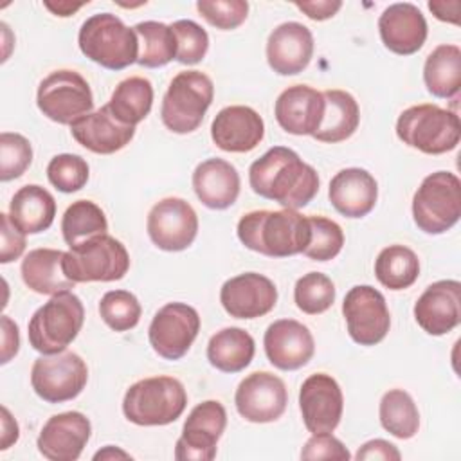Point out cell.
Instances as JSON below:
<instances>
[{
    "mask_svg": "<svg viewBox=\"0 0 461 461\" xmlns=\"http://www.w3.org/2000/svg\"><path fill=\"white\" fill-rule=\"evenodd\" d=\"M249 184L256 194L297 211L317 194L319 175L294 149L274 146L250 164Z\"/></svg>",
    "mask_w": 461,
    "mask_h": 461,
    "instance_id": "obj_1",
    "label": "cell"
},
{
    "mask_svg": "<svg viewBox=\"0 0 461 461\" xmlns=\"http://www.w3.org/2000/svg\"><path fill=\"white\" fill-rule=\"evenodd\" d=\"M240 241L268 258H288L299 254L310 243V221L295 209L252 211L238 221Z\"/></svg>",
    "mask_w": 461,
    "mask_h": 461,
    "instance_id": "obj_2",
    "label": "cell"
},
{
    "mask_svg": "<svg viewBox=\"0 0 461 461\" xmlns=\"http://www.w3.org/2000/svg\"><path fill=\"white\" fill-rule=\"evenodd\" d=\"M187 405L184 384L173 376H151L128 387L122 412L140 427H160L176 421Z\"/></svg>",
    "mask_w": 461,
    "mask_h": 461,
    "instance_id": "obj_3",
    "label": "cell"
},
{
    "mask_svg": "<svg viewBox=\"0 0 461 461\" xmlns=\"http://www.w3.org/2000/svg\"><path fill=\"white\" fill-rule=\"evenodd\" d=\"M81 52L108 70H122L139 58V40L119 16L99 13L86 18L79 29Z\"/></svg>",
    "mask_w": 461,
    "mask_h": 461,
    "instance_id": "obj_4",
    "label": "cell"
},
{
    "mask_svg": "<svg viewBox=\"0 0 461 461\" xmlns=\"http://www.w3.org/2000/svg\"><path fill=\"white\" fill-rule=\"evenodd\" d=\"M396 135L421 153L441 155L459 144L461 124L456 112L438 104H416L400 113Z\"/></svg>",
    "mask_w": 461,
    "mask_h": 461,
    "instance_id": "obj_5",
    "label": "cell"
},
{
    "mask_svg": "<svg viewBox=\"0 0 461 461\" xmlns=\"http://www.w3.org/2000/svg\"><path fill=\"white\" fill-rule=\"evenodd\" d=\"M85 308L72 292L52 295L29 321V344L41 355H56L77 337L83 328Z\"/></svg>",
    "mask_w": 461,
    "mask_h": 461,
    "instance_id": "obj_6",
    "label": "cell"
},
{
    "mask_svg": "<svg viewBox=\"0 0 461 461\" xmlns=\"http://www.w3.org/2000/svg\"><path fill=\"white\" fill-rule=\"evenodd\" d=\"M214 97L212 79L200 70L178 72L169 83L160 106V117L173 133H191L202 124Z\"/></svg>",
    "mask_w": 461,
    "mask_h": 461,
    "instance_id": "obj_7",
    "label": "cell"
},
{
    "mask_svg": "<svg viewBox=\"0 0 461 461\" xmlns=\"http://www.w3.org/2000/svg\"><path fill=\"white\" fill-rule=\"evenodd\" d=\"M130 268L126 247L110 234L88 238L63 256V272L74 283L119 281Z\"/></svg>",
    "mask_w": 461,
    "mask_h": 461,
    "instance_id": "obj_8",
    "label": "cell"
},
{
    "mask_svg": "<svg viewBox=\"0 0 461 461\" xmlns=\"http://www.w3.org/2000/svg\"><path fill=\"white\" fill-rule=\"evenodd\" d=\"M461 216V182L450 171L423 178L412 198V218L425 234H443Z\"/></svg>",
    "mask_w": 461,
    "mask_h": 461,
    "instance_id": "obj_9",
    "label": "cell"
},
{
    "mask_svg": "<svg viewBox=\"0 0 461 461\" xmlns=\"http://www.w3.org/2000/svg\"><path fill=\"white\" fill-rule=\"evenodd\" d=\"M40 112L58 124H72L94 108V95L86 79L70 68L50 72L41 79L36 94Z\"/></svg>",
    "mask_w": 461,
    "mask_h": 461,
    "instance_id": "obj_10",
    "label": "cell"
},
{
    "mask_svg": "<svg viewBox=\"0 0 461 461\" xmlns=\"http://www.w3.org/2000/svg\"><path fill=\"white\" fill-rule=\"evenodd\" d=\"M88 380L85 360L74 351L41 355L31 369V385L47 403H63L81 394Z\"/></svg>",
    "mask_w": 461,
    "mask_h": 461,
    "instance_id": "obj_11",
    "label": "cell"
},
{
    "mask_svg": "<svg viewBox=\"0 0 461 461\" xmlns=\"http://www.w3.org/2000/svg\"><path fill=\"white\" fill-rule=\"evenodd\" d=\"M349 337L360 346L382 342L391 326V315L382 292L369 285L349 288L342 303Z\"/></svg>",
    "mask_w": 461,
    "mask_h": 461,
    "instance_id": "obj_12",
    "label": "cell"
},
{
    "mask_svg": "<svg viewBox=\"0 0 461 461\" xmlns=\"http://www.w3.org/2000/svg\"><path fill=\"white\" fill-rule=\"evenodd\" d=\"M200 331L198 312L185 303H167L151 319L148 339L153 351L166 360L182 358Z\"/></svg>",
    "mask_w": 461,
    "mask_h": 461,
    "instance_id": "obj_13",
    "label": "cell"
},
{
    "mask_svg": "<svg viewBox=\"0 0 461 461\" xmlns=\"http://www.w3.org/2000/svg\"><path fill=\"white\" fill-rule=\"evenodd\" d=\"M227 425L225 407L218 400H205L193 407L182 434L175 445L178 461H211L216 456V443Z\"/></svg>",
    "mask_w": 461,
    "mask_h": 461,
    "instance_id": "obj_14",
    "label": "cell"
},
{
    "mask_svg": "<svg viewBox=\"0 0 461 461\" xmlns=\"http://www.w3.org/2000/svg\"><path fill=\"white\" fill-rule=\"evenodd\" d=\"M146 229L155 247L167 252H180L194 241L198 216L184 198L167 196L149 209Z\"/></svg>",
    "mask_w": 461,
    "mask_h": 461,
    "instance_id": "obj_15",
    "label": "cell"
},
{
    "mask_svg": "<svg viewBox=\"0 0 461 461\" xmlns=\"http://www.w3.org/2000/svg\"><path fill=\"white\" fill-rule=\"evenodd\" d=\"M234 403L240 416L247 421H276L286 411V385L279 376L268 371H254L240 382L234 394Z\"/></svg>",
    "mask_w": 461,
    "mask_h": 461,
    "instance_id": "obj_16",
    "label": "cell"
},
{
    "mask_svg": "<svg viewBox=\"0 0 461 461\" xmlns=\"http://www.w3.org/2000/svg\"><path fill=\"white\" fill-rule=\"evenodd\" d=\"M299 407L304 427L312 434L333 432L342 418L344 396L331 375H310L299 391Z\"/></svg>",
    "mask_w": 461,
    "mask_h": 461,
    "instance_id": "obj_17",
    "label": "cell"
},
{
    "mask_svg": "<svg viewBox=\"0 0 461 461\" xmlns=\"http://www.w3.org/2000/svg\"><path fill=\"white\" fill-rule=\"evenodd\" d=\"M220 303L234 319H258L274 310L277 288L267 276L245 272L221 285Z\"/></svg>",
    "mask_w": 461,
    "mask_h": 461,
    "instance_id": "obj_18",
    "label": "cell"
},
{
    "mask_svg": "<svg viewBox=\"0 0 461 461\" xmlns=\"http://www.w3.org/2000/svg\"><path fill=\"white\" fill-rule=\"evenodd\" d=\"M90 420L79 411L54 414L40 430L36 447L49 461H76L90 439Z\"/></svg>",
    "mask_w": 461,
    "mask_h": 461,
    "instance_id": "obj_19",
    "label": "cell"
},
{
    "mask_svg": "<svg viewBox=\"0 0 461 461\" xmlns=\"http://www.w3.org/2000/svg\"><path fill=\"white\" fill-rule=\"evenodd\" d=\"M263 346L268 362L281 371L306 366L315 353L312 331L295 319L274 321L265 331Z\"/></svg>",
    "mask_w": 461,
    "mask_h": 461,
    "instance_id": "obj_20",
    "label": "cell"
},
{
    "mask_svg": "<svg viewBox=\"0 0 461 461\" xmlns=\"http://www.w3.org/2000/svg\"><path fill=\"white\" fill-rule=\"evenodd\" d=\"M414 319L429 335H445L461 322V283L441 279L425 288L414 304Z\"/></svg>",
    "mask_w": 461,
    "mask_h": 461,
    "instance_id": "obj_21",
    "label": "cell"
},
{
    "mask_svg": "<svg viewBox=\"0 0 461 461\" xmlns=\"http://www.w3.org/2000/svg\"><path fill=\"white\" fill-rule=\"evenodd\" d=\"M211 137L212 142L223 151L247 153L263 140L265 122L250 106H225L212 119Z\"/></svg>",
    "mask_w": 461,
    "mask_h": 461,
    "instance_id": "obj_22",
    "label": "cell"
},
{
    "mask_svg": "<svg viewBox=\"0 0 461 461\" xmlns=\"http://www.w3.org/2000/svg\"><path fill=\"white\" fill-rule=\"evenodd\" d=\"M313 56V36L299 22L277 25L267 40V61L279 76H295L303 72Z\"/></svg>",
    "mask_w": 461,
    "mask_h": 461,
    "instance_id": "obj_23",
    "label": "cell"
},
{
    "mask_svg": "<svg viewBox=\"0 0 461 461\" xmlns=\"http://www.w3.org/2000/svg\"><path fill=\"white\" fill-rule=\"evenodd\" d=\"M274 115L286 133L313 135L324 115L322 92L308 85L288 86L276 99Z\"/></svg>",
    "mask_w": 461,
    "mask_h": 461,
    "instance_id": "obj_24",
    "label": "cell"
},
{
    "mask_svg": "<svg viewBox=\"0 0 461 461\" xmlns=\"http://www.w3.org/2000/svg\"><path fill=\"white\" fill-rule=\"evenodd\" d=\"M382 43L394 54L418 52L427 40V22L421 11L409 2L389 5L378 18Z\"/></svg>",
    "mask_w": 461,
    "mask_h": 461,
    "instance_id": "obj_25",
    "label": "cell"
},
{
    "mask_svg": "<svg viewBox=\"0 0 461 461\" xmlns=\"http://www.w3.org/2000/svg\"><path fill=\"white\" fill-rule=\"evenodd\" d=\"M77 144L97 155H112L122 149L135 135V126L122 124L113 117L108 104L70 124Z\"/></svg>",
    "mask_w": 461,
    "mask_h": 461,
    "instance_id": "obj_26",
    "label": "cell"
},
{
    "mask_svg": "<svg viewBox=\"0 0 461 461\" xmlns=\"http://www.w3.org/2000/svg\"><path fill=\"white\" fill-rule=\"evenodd\" d=\"M328 196L337 212L346 218H364L378 198L375 176L362 167L340 169L330 182Z\"/></svg>",
    "mask_w": 461,
    "mask_h": 461,
    "instance_id": "obj_27",
    "label": "cell"
},
{
    "mask_svg": "<svg viewBox=\"0 0 461 461\" xmlns=\"http://www.w3.org/2000/svg\"><path fill=\"white\" fill-rule=\"evenodd\" d=\"M193 189L209 209H227L240 194L238 169L223 158H207L193 171Z\"/></svg>",
    "mask_w": 461,
    "mask_h": 461,
    "instance_id": "obj_28",
    "label": "cell"
},
{
    "mask_svg": "<svg viewBox=\"0 0 461 461\" xmlns=\"http://www.w3.org/2000/svg\"><path fill=\"white\" fill-rule=\"evenodd\" d=\"M63 250L58 249H34L25 254L22 261V279L36 294L56 295L70 292L74 281L63 272Z\"/></svg>",
    "mask_w": 461,
    "mask_h": 461,
    "instance_id": "obj_29",
    "label": "cell"
},
{
    "mask_svg": "<svg viewBox=\"0 0 461 461\" xmlns=\"http://www.w3.org/2000/svg\"><path fill=\"white\" fill-rule=\"evenodd\" d=\"M56 216V200L41 185L29 184L20 187L9 203V218L23 234L47 230Z\"/></svg>",
    "mask_w": 461,
    "mask_h": 461,
    "instance_id": "obj_30",
    "label": "cell"
},
{
    "mask_svg": "<svg viewBox=\"0 0 461 461\" xmlns=\"http://www.w3.org/2000/svg\"><path fill=\"white\" fill-rule=\"evenodd\" d=\"M324 97V115L312 135L319 142H342L349 139L360 122V108L355 97L346 90H326Z\"/></svg>",
    "mask_w": 461,
    "mask_h": 461,
    "instance_id": "obj_31",
    "label": "cell"
},
{
    "mask_svg": "<svg viewBox=\"0 0 461 461\" xmlns=\"http://www.w3.org/2000/svg\"><path fill=\"white\" fill-rule=\"evenodd\" d=\"M256 344L252 335L243 328H223L216 331L207 344V360L223 373H240L254 358Z\"/></svg>",
    "mask_w": 461,
    "mask_h": 461,
    "instance_id": "obj_32",
    "label": "cell"
},
{
    "mask_svg": "<svg viewBox=\"0 0 461 461\" xmlns=\"http://www.w3.org/2000/svg\"><path fill=\"white\" fill-rule=\"evenodd\" d=\"M423 81L434 97L450 99L461 86V49L457 45H438L425 59Z\"/></svg>",
    "mask_w": 461,
    "mask_h": 461,
    "instance_id": "obj_33",
    "label": "cell"
},
{
    "mask_svg": "<svg viewBox=\"0 0 461 461\" xmlns=\"http://www.w3.org/2000/svg\"><path fill=\"white\" fill-rule=\"evenodd\" d=\"M153 104V86L149 79L131 76L122 79L108 101V108L117 121L135 126L144 121Z\"/></svg>",
    "mask_w": 461,
    "mask_h": 461,
    "instance_id": "obj_34",
    "label": "cell"
},
{
    "mask_svg": "<svg viewBox=\"0 0 461 461\" xmlns=\"http://www.w3.org/2000/svg\"><path fill=\"white\" fill-rule=\"evenodd\" d=\"M375 276L389 290H405L420 276V259L405 245H389L375 259Z\"/></svg>",
    "mask_w": 461,
    "mask_h": 461,
    "instance_id": "obj_35",
    "label": "cell"
},
{
    "mask_svg": "<svg viewBox=\"0 0 461 461\" xmlns=\"http://www.w3.org/2000/svg\"><path fill=\"white\" fill-rule=\"evenodd\" d=\"M133 31L139 40V65L157 68L176 58V40L171 25L148 20L137 23Z\"/></svg>",
    "mask_w": 461,
    "mask_h": 461,
    "instance_id": "obj_36",
    "label": "cell"
},
{
    "mask_svg": "<svg viewBox=\"0 0 461 461\" xmlns=\"http://www.w3.org/2000/svg\"><path fill=\"white\" fill-rule=\"evenodd\" d=\"M382 427L400 439L412 438L420 429V412L412 396L403 389H389L380 400Z\"/></svg>",
    "mask_w": 461,
    "mask_h": 461,
    "instance_id": "obj_37",
    "label": "cell"
},
{
    "mask_svg": "<svg viewBox=\"0 0 461 461\" xmlns=\"http://www.w3.org/2000/svg\"><path fill=\"white\" fill-rule=\"evenodd\" d=\"M106 230L108 220L104 211L92 200L72 202L61 218V232L68 247L99 234H106Z\"/></svg>",
    "mask_w": 461,
    "mask_h": 461,
    "instance_id": "obj_38",
    "label": "cell"
},
{
    "mask_svg": "<svg viewBox=\"0 0 461 461\" xmlns=\"http://www.w3.org/2000/svg\"><path fill=\"white\" fill-rule=\"evenodd\" d=\"M294 301L303 313H324L335 301V285L326 274L308 272L297 279Z\"/></svg>",
    "mask_w": 461,
    "mask_h": 461,
    "instance_id": "obj_39",
    "label": "cell"
},
{
    "mask_svg": "<svg viewBox=\"0 0 461 461\" xmlns=\"http://www.w3.org/2000/svg\"><path fill=\"white\" fill-rule=\"evenodd\" d=\"M140 303L128 290H110L99 301V315L113 331H128L140 321Z\"/></svg>",
    "mask_w": 461,
    "mask_h": 461,
    "instance_id": "obj_40",
    "label": "cell"
},
{
    "mask_svg": "<svg viewBox=\"0 0 461 461\" xmlns=\"http://www.w3.org/2000/svg\"><path fill=\"white\" fill-rule=\"evenodd\" d=\"M308 221L312 236L303 254L313 261L333 259L344 245V232L340 225L324 216H308Z\"/></svg>",
    "mask_w": 461,
    "mask_h": 461,
    "instance_id": "obj_41",
    "label": "cell"
},
{
    "mask_svg": "<svg viewBox=\"0 0 461 461\" xmlns=\"http://www.w3.org/2000/svg\"><path fill=\"white\" fill-rule=\"evenodd\" d=\"M88 164L83 157L61 153L50 158L47 166L49 182L61 193H76L88 182Z\"/></svg>",
    "mask_w": 461,
    "mask_h": 461,
    "instance_id": "obj_42",
    "label": "cell"
},
{
    "mask_svg": "<svg viewBox=\"0 0 461 461\" xmlns=\"http://www.w3.org/2000/svg\"><path fill=\"white\" fill-rule=\"evenodd\" d=\"M32 162L31 142L11 131H2L0 135V180L9 182L22 176Z\"/></svg>",
    "mask_w": 461,
    "mask_h": 461,
    "instance_id": "obj_43",
    "label": "cell"
},
{
    "mask_svg": "<svg viewBox=\"0 0 461 461\" xmlns=\"http://www.w3.org/2000/svg\"><path fill=\"white\" fill-rule=\"evenodd\" d=\"M171 31L176 40V61L182 65L200 63L209 49L207 31L193 20H176L171 23Z\"/></svg>",
    "mask_w": 461,
    "mask_h": 461,
    "instance_id": "obj_44",
    "label": "cell"
},
{
    "mask_svg": "<svg viewBox=\"0 0 461 461\" xmlns=\"http://www.w3.org/2000/svg\"><path fill=\"white\" fill-rule=\"evenodd\" d=\"M196 9L212 27L230 31L247 20L249 4L245 0H200Z\"/></svg>",
    "mask_w": 461,
    "mask_h": 461,
    "instance_id": "obj_45",
    "label": "cell"
},
{
    "mask_svg": "<svg viewBox=\"0 0 461 461\" xmlns=\"http://www.w3.org/2000/svg\"><path fill=\"white\" fill-rule=\"evenodd\" d=\"M351 457L349 450L340 439L331 436V432L312 434L301 450V459H340L348 461Z\"/></svg>",
    "mask_w": 461,
    "mask_h": 461,
    "instance_id": "obj_46",
    "label": "cell"
},
{
    "mask_svg": "<svg viewBox=\"0 0 461 461\" xmlns=\"http://www.w3.org/2000/svg\"><path fill=\"white\" fill-rule=\"evenodd\" d=\"M25 234L11 221L7 212L0 214V263L18 259L25 250Z\"/></svg>",
    "mask_w": 461,
    "mask_h": 461,
    "instance_id": "obj_47",
    "label": "cell"
},
{
    "mask_svg": "<svg viewBox=\"0 0 461 461\" xmlns=\"http://www.w3.org/2000/svg\"><path fill=\"white\" fill-rule=\"evenodd\" d=\"M355 457L360 459H384V461H398L402 457L400 450L385 441V439H371L367 443H364L358 452L355 454Z\"/></svg>",
    "mask_w": 461,
    "mask_h": 461,
    "instance_id": "obj_48",
    "label": "cell"
},
{
    "mask_svg": "<svg viewBox=\"0 0 461 461\" xmlns=\"http://www.w3.org/2000/svg\"><path fill=\"white\" fill-rule=\"evenodd\" d=\"M295 7L303 11L308 18L322 22L337 14L342 7L340 0H317V2H295Z\"/></svg>",
    "mask_w": 461,
    "mask_h": 461,
    "instance_id": "obj_49",
    "label": "cell"
},
{
    "mask_svg": "<svg viewBox=\"0 0 461 461\" xmlns=\"http://www.w3.org/2000/svg\"><path fill=\"white\" fill-rule=\"evenodd\" d=\"M20 349V333L16 322L2 315V364H7Z\"/></svg>",
    "mask_w": 461,
    "mask_h": 461,
    "instance_id": "obj_50",
    "label": "cell"
},
{
    "mask_svg": "<svg viewBox=\"0 0 461 461\" xmlns=\"http://www.w3.org/2000/svg\"><path fill=\"white\" fill-rule=\"evenodd\" d=\"M459 0H447V2H429V9L432 14L441 20L457 25L459 23Z\"/></svg>",
    "mask_w": 461,
    "mask_h": 461,
    "instance_id": "obj_51",
    "label": "cell"
},
{
    "mask_svg": "<svg viewBox=\"0 0 461 461\" xmlns=\"http://www.w3.org/2000/svg\"><path fill=\"white\" fill-rule=\"evenodd\" d=\"M2 450H5V448H9L13 443H16L18 441V423H16V420L9 414V411H7V407H2Z\"/></svg>",
    "mask_w": 461,
    "mask_h": 461,
    "instance_id": "obj_52",
    "label": "cell"
},
{
    "mask_svg": "<svg viewBox=\"0 0 461 461\" xmlns=\"http://www.w3.org/2000/svg\"><path fill=\"white\" fill-rule=\"evenodd\" d=\"M45 7L50 9L56 16H70V14L76 13L79 7H83V4H68V2L50 4V2H45Z\"/></svg>",
    "mask_w": 461,
    "mask_h": 461,
    "instance_id": "obj_53",
    "label": "cell"
},
{
    "mask_svg": "<svg viewBox=\"0 0 461 461\" xmlns=\"http://www.w3.org/2000/svg\"><path fill=\"white\" fill-rule=\"evenodd\" d=\"M113 457H130V454H126V452H122V450H117V448H113L112 445H108L104 450H99V452L94 456V459H113Z\"/></svg>",
    "mask_w": 461,
    "mask_h": 461,
    "instance_id": "obj_54",
    "label": "cell"
}]
</instances>
